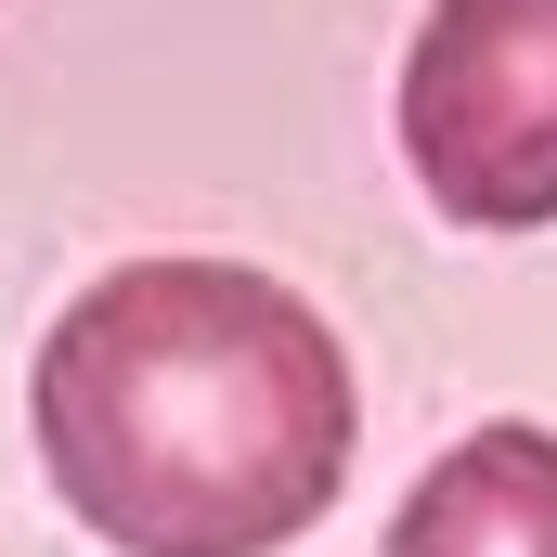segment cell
Listing matches in <instances>:
<instances>
[{
    "mask_svg": "<svg viewBox=\"0 0 557 557\" xmlns=\"http://www.w3.org/2000/svg\"><path fill=\"white\" fill-rule=\"evenodd\" d=\"M39 467L131 557H273L350 480V363L247 260H131L39 337Z\"/></svg>",
    "mask_w": 557,
    "mask_h": 557,
    "instance_id": "1",
    "label": "cell"
},
{
    "mask_svg": "<svg viewBox=\"0 0 557 557\" xmlns=\"http://www.w3.org/2000/svg\"><path fill=\"white\" fill-rule=\"evenodd\" d=\"M403 156L467 234L557 221V0H428L403 52Z\"/></svg>",
    "mask_w": 557,
    "mask_h": 557,
    "instance_id": "2",
    "label": "cell"
},
{
    "mask_svg": "<svg viewBox=\"0 0 557 557\" xmlns=\"http://www.w3.org/2000/svg\"><path fill=\"white\" fill-rule=\"evenodd\" d=\"M376 557H557V428H467L403 493Z\"/></svg>",
    "mask_w": 557,
    "mask_h": 557,
    "instance_id": "3",
    "label": "cell"
}]
</instances>
